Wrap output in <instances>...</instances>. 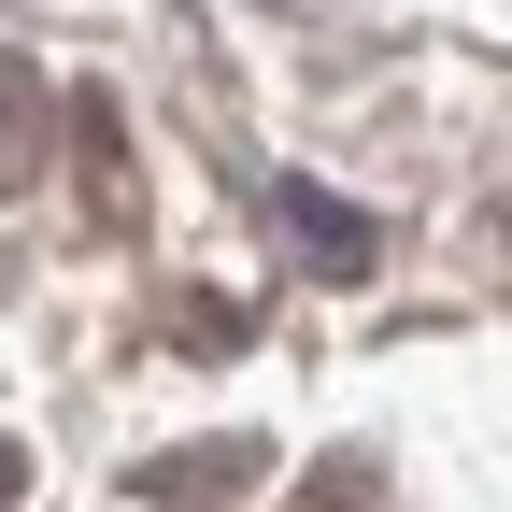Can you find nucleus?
<instances>
[{
  "instance_id": "nucleus-2",
  "label": "nucleus",
  "mask_w": 512,
  "mask_h": 512,
  "mask_svg": "<svg viewBox=\"0 0 512 512\" xmlns=\"http://www.w3.org/2000/svg\"><path fill=\"white\" fill-rule=\"evenodd\" d=\"M72 185H86L100 228L143 214V171H128V114H114V100H72Z\"/></svg>"
},
{
  "instance_id": "nucleus-5",
  "label": "nucleus",
  "mask_w": 512,
  "mask_h": 512,
  "mask_svg": "<svg viewBox=\"0 0 512 512\" xmlns=\"http://www.w3.org/2000/svg\"><path fill=\"white\" fill-rule=\"evenodd\" d=\"M171 328H185V356H242V342H256V313L214 299V285H171Z\"/></svg>"
},
{
  "instance_id": "nucleus-6",
  "label": "nucleus",
  "mask_w": 512,
  "mask_h": 512,
  "mask_svg": "<svg viewBox=\"0 0 512 512\" xmlns=\"http://www.w3.org/2000/svg\"><path fill=\"white\" fill-rule=\"evenodd\" d=\"M15 484H29V456H15V441H0V498H15Z\"/></svg>"
},
{
  "instance_id": "nucleus-1",
  "label": "nucleus",
  "mask_w": 512,
  "mask_h": 512,
  "mask_svg": "<svg viewBox=\"0 0 512 512\" xmlns=\"http://www.w3.org/2000/svg\"><path fill=\"white\" fill-rule=\"evenodd\" d=\"M242 484H256V441H185V456L128 470V498H171V512H228Z\"/></svg>"
},
{
  "instance_id": "nucleus-4",
  "label": "nucleus",
  "mask_w": 512,
  "mask_h": 512,
  "mask_svg": "<svg viewBox=\"0 0 512 512\" xmlns=\"http://www.w3.org/2000/svg\"><path fill=\"white\" fill-rule=\"evenodd\" d=\"M43 171V86H29V57H0V200Z\"/></svg>"
},
{
  "instance_id": "nucleus-3",
  "label": "nucleus",
  "mask_w": 512,
  "mask_h": 512,
  "mask_svg": "<svg viewBox=\"0 0 512 512\" xmlns=\"http://www.w3.org/2000/svg\"><path fill=\"white\" fill-rule=\"evenodd\" d=\"M271 200H285V228H299V256H313V271H328V285H356L370 256H384V228H370L356 200H328V185H271Z\"/></svg>"
}]
</instances>
